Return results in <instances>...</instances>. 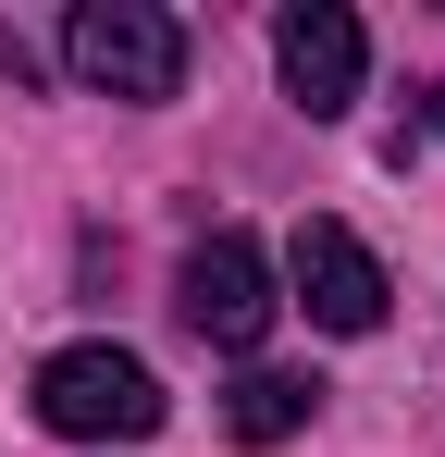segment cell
I'll use <instances>...</instances> for the list:
<instances>
[{"instance_id":"6da1fadb","label":"cell","mask_w":445,"mask_h":457,"mask_svg":"<svg viewBox=\"0 0 445 457\" xmlns=\"http://www.w3.org/2000/svg\"><path fill=\"white\" fill-rule=\"evenodd\" d=\"M161 408L173 395H161V371L137 346H63V359H38V420L63 445H148Z\"/></svg>"},{"instance_id":"7a4b0ae2","label":"cell","mask_w":445,"mask_h":457,"mask_svg":"<svg viewBox=\"0 0 445 457\" xmlns=\"http://www.w3.org/2000/svg\"><path fill=\"white\" fill-rule=\"evenodd\" d=\"M63 62H74V87H99V99H137V112H161V99L186 87V25H173L161 0H74Z\"/></svg>"},{"instance_id":"5b68a950","label":"cell","mask_w":445,"mask_h":457,"mask_svg":"<svg viewBox=\"0 0 445 457\" xmlns=\"http://www.w3.org/2000/svg\"><path fill=\"white\" fill-rule=\"evenodd\" d=\"M285 272H297V309L322 321V334H371L383 321V260H371L347 223H297V247H285Z\"/></svg>"},{"instance_id":"3957f363","label":"cell","mask_w":445,"mask_h":457,"mask_svg":"<svg viewBox=\"0 0 445 457\" xmlns=\"http://www.w3.org/2000/svg\"><path fill=\"white\" fill-rule=\"evenodd\" d=\"M273 260H260V235H198L186 247V272H173V321L198 334V346H222V359H248L260 334H273Z\"/></svg>"},{"instance_id":"277c9868","label":"cell","mask_w":445,"mask_h":457,"mask_svg":"<svg viewBox=\"0 0 445 457\" xmlns=\"http://www.w3.org/2000/svg\"><path fill=\"white\" fill-rule=\"evenodd\" d=\"M273 75H285V99L309 112V124L359 112V75H371L359 12H347V0H297V12H273Z\"/></svg>"},{"instance_id":"52a82bcc","label":"cell","mask_w":445,"mask_h":457,"mask_svg":"<svg viewBox=\"0 0 445 457\" xmlns=\"http://www.w3.org/2000/svg\"><path fill=\"white\" fill-rule=\"evenodd\" d=\"M433 137H445V87H433Z\"/></svg>"},{"instance_id":"8992f818","label":"cell","mask_w":445,"mask_h":457,"mask_svg":"<svg viewBox=\"0 0 445 457\" xmlns=\"http://www.w3.org/2000/svg\"><path fill=\"white\" fill-rule=\"evenodd\" d=\"M309 408H322V383H309V371H248L235 395H222L235 445H285V433H309Z\"/></svg>"}]
</instances>
